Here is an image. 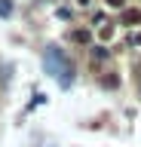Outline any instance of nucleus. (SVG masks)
<instances>
[{
	"instance_id": "obj_1",
	"label": "nucleus",
	"mask_w": 141,
	"mask_h": 147,
	"mask_svg": "<svg viewBox=\"0 0 141 147\" xmlns=\"http://www.w3.org/2000/svg\"><path fill=\"white\" fill-rule=\"evenodd\" d=\"M123 25H129V28H135V25H141V9H123V18H120Z\"/></svg>"
},
{
	"instance_id": "obj_2",
	"label": "nucleus",
	"mask_w": 141,
	"mask_h": 147,
	"mask_svg": "<svg viewBox=\"0 0 141 147\" xmlns=\"http://www.w3.org/2000/svg\"><path fill=\"white\" fill-rule=\"evenodd\" d=\"M71 40H74V43H80V46H86L89 40H92V34H89L86 28H74V31H71Z\"/></svg>"
},
{
	"instance_id": "obj_3",
	"label": "nucleus",
	"mask_w": 141,
	"mask_h": 147,
	"mask_svg": "<svg viewBox=\"0 0 141 147\" xmlns=\"http://www.w3.org/2000/svg\"><path fill=\"white\" fill-rule=\"evenodd\" d=\"M92 58H95V61H107V58H111V49H104V46H95V49H92Z\"/></svg>"
},
{
	"instance_id": "obj_4",
	"label": "nucleus",
	"mask_w": 141,
	"mask_h": 147,
	"mask_svg": "<svg viewBox=\"0 0 141 147\" xmlns=\"http://www.w3.org/2000/svg\"><path fill=\"white\" fill-rule=\"evenodd\" d=\"M101 86H107V89H117V86H120V77H101Z\"/></svg>"
},
{
	"instance_id": "obj_5",
	"label": "nucleus",
	"mask_w": 141,
	"mask_h": 147,
	"mask_svg": "<svg viewBox=\"0 0 141 147\" xmlns=\"http://www.w3.org/2000/svg\"><path fill=\"white\" fill-rule=\"evenodd\" d=\"M98 37H101V40H111V37H113V25H107V28H98Z\"/></svg>"
},
{
	"instance_id": "obj_6",
	"label": "nucleus",
	"mask_w": 141,
	"mask_h": 147,
	"mask_svg": "<svg viewBox=\"0 0 141 147\" xmlns=\"http://www.w3.org/2000/svg\"><path fill=\"white\" fill-rule=\"evenodd\" d=\"M12 12V0H0V16H9Z\"/></svg>"
},
{
	"instance_id": "obj_7",
	"label": "nucleus",
	"mask_w": 141,
	"mask_h": 147,
	"mask_svg": "<svg viewBox=\"0 0 141 147\" xmlns=\"http://www.w3.org/2000/svg\"><path fill=\"white\" fill-rule=\"evenodd\" d=\"M126 46H129V49H132V46H141V34H129V40H126Z\"/></svg>"
},
{
	"instance_id": "obj_8",
	"label": "nucleus",
	"mask_w": 141,
	"mask_h": 147,
	"mask_svg": "<svg viewBox=\"0 0 141 147\" xmlns=\"http://www.w3.org/2000/svg\"><path fill=\"white\" fill-rule=\"evenodd\" d=\"M111 9H126V0H104Z\"/></svg>"
},
{
	"instance_id": "obj_9",
	"label": "nucleus",
	"mask_w": 141,
	"mask_h": 147,
	"mask_svg": "<svg viewBox=\"0 0 141 147\" xmlns=\"http://www.w3.org/2000/svg\"><path fill=\"white\" fill-rule=\"evenodd\" d=\"M89 3H92V0H77V6H89Z\"/></svg>"
}]
</instances>
